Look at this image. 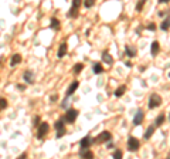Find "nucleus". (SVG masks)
I'll use <instances>...</instances> for the list:
<instances>
[{
	"label": "nucleus",
	"instance_id": "nucleus-38",
	"mask_svg": "<svg viewBox=\"0 0 170 159\" xmlns=\"http://www.w3.org/2000/svg\"><path fill=\"white\" fill-rule=\"evenodd\" d=\"M169 119H170V115H169Z\"/></svg>",
	"mask_w": 170,
	"mask_h": 159
},
{
	"label": "nucleus",
	"instance_id": "nucleus-26",
	"mask_svg": "<svg viewBox=\"0 0 170 159\" xmlns=\"http://www.w3.org/2000/svg\"><path fill=\"white\" fill-rule=\"evenodd\" d=\"M145 3H146V0H139L138 4H136V11H142V9H143Z\"/></svg>",
	"mask_w": 170,
	"mask_h": 159
},
{
	"label": "nucleus",
	"instance_id": "nucleus-13",
	"mask_svg": "<svg viewBox=\"0 0 170 159\" xmlns=\"http://www.w3.org/2000/svg\"><path fill=\"white\" fill-rule=\"evenodd\" d=\"M21 63V55L20 54H13L11 55V60H10V67H16L17 64Z\"/></svg>",
	"mask_w": 170,
	"mask_h": 159
},
{
	"label": "nucleus",
	"instance_id": "nucleus-34",
	"mask_svg": "<svg viewBox=\"0 0 170 159\" xmlns=\"http://www.w3.org/2000/svg\"><path fill=\"white\" fill-rule=\"evenodd\" d=\"M145 70H146V67H143V66H142V67H139V71H140V72H143Z\"/></svg>",
	"mask_w": 170,
	"mask_h": 159
},
{
	"label": "nucleus",
	"instance_id": "nucleus-22",
	"mask_svg": "<svg viewBox=\"0 0 170 159\" xmlns=\"http://www.w3.org/2000/svg\"><path fill=\"white\" fill-rule=\"evenodd\" d=\"M126 91V85H121V87H118L115 90V97H122L123 94Z\"/></svg>",
	"mask_w": 170,
	"mask_h": 159
},
{
	"label": "nucleus",
	"instance_id": "nucleus-5",
	"mask_svg": "<svg viewBox=\"0 0 170 159\" xmlns=\"http://www.w3.org/2000/svg\"><path fill=\"white\" fill-rule=\"evenodd\" d=\"M54 126H55V131H57V135H55V137H57V138H63L64 135H65V125H64V119L57 121V122L54 124Z\"/></svg>",
	"mask_w": 170,
	"mask_h": 159
},
{
	"label": "nucleus",
	"instance_id": "nucleus-20",
	"mask_svg": "<svg viewBox=\"0 0 170 159\" xmlns=\"http://www.w3.org/2000/svg\"><path fill=\"white\" fill-rule=\"evenodd\" d=\"M50 27L53 28V30H58V28H60V20L57 19V17H53V19H51Z\"/></svg>",
	"mask_w": 170,
	"mask_h": 159
},
{
	"label": "nucleus",
	"instance_id": "nucleus-18",
	"mask_svg": "<svg viewBox=\"0 0 170 159\" xmlns=\"http://www.w3.org/2000/svg\"><path fill=\"white\" fill-rule=\"evenodd\" d=\"M154 131H156V126H154V125L149 126L148 129H146V132H145V139H150V137L154 134Z\"/></svg>",
	"mask_w": 170,
	"mask_h": 159
},
{
	"label": "nucleus",
	"instance_id": "nucleus-10",
	"mask_svg": "<svg viewBox=\"0 0 170 159\" xmlns=\"http://www.w3.org/2000/svg\"><path fill=\"white\" fill-rule=\"evenodd\" d=\"M125 53H126L128 57L132 58V57L136 55V47H135V46H126V47H125Z\"/></svg>",
	"mask_w": 170,
	"mask_h": 159
},
{
	"label": "nucleus",
	"instance_id": "nucleus-15",
	"mask_svg": "<svg viewBox=\"0 0 170 159\" xmlns=\"http://www.w3.org/2000/svg\"><path fill=\"white\" fill-rule=\"evenodd\" d=\"M23 78L27 84H34V78H33V72L31 71H24L23 74Z\"/></svg>",
	"mask_w": 170,
	"mask_h": 159
},
{
	"label": "nucleus",
	"instance_id": "nucleus-39",
	"mask_svg": "<svg viewBox=\"0 0 170 159\" xmlns=\"http://www.w3.org/2000/svg\"><path fill=\"white\" fill-rule=\"evenodd\" d=\"M169 77H170V74H169Z\"/></svg>",
	"mask_w": 170,
	"mask_h": 159
},
{
	"label": "nucleus",
	"instance_id": "nucleus-6",
	"mask_svg": "<svg viewBox=\"0 0 170 159\" xmlns=\"http://www.w3.org/2000/svg\"><path fill=\"white\" fill-rule=\"evenodd\" d=\"M139 146H140V143H139V141L135 137H130L128 139V149H129L130 152H136L139 149Z\"/></svg>",
	"mask_w": 170,
	"mask_h": 159
},
{
	"label": "nucleus",
	"instance_id": "nucleus-35",
	"mask_svg": "<svg viewBox=\"0 0 170 159\" xmlns=\"http://www.w3.org/2000/svg\"><path fill=\"white\" fill-rule=\"evenodd\" d=\"M125 66H126V67H129V68H130V67H132V63H129V61H126V63H125Z\"/></svg>",
	"mask_w": 170,
	"mask_h": 159
},
{
	"label": "nucleus",
	"instance_id": "nucleus-1",
	"mask_svg": "<svg viewBox=\"0 0 170 159\" xmlns=\"http://www.w3.org/2000/svg\"><path fill=\"white\" fill-rule=\"evenodd\" d=\"M162 105V97L159 94H152L150 98H149V108L153 110V108H157Z\"/></svg>",
	"mask_w": 170,
	"mask_h": 159
},
{
	"label": "nucleus",
	"instance_id": "nucleus-7",
	"mask_svg": "<svg viewBox=\"0 0 170 159\" xmlns=\"http://www.w3.org/2000/svg\"><path fill=\"white\" fill-rule=\"evenodd\" d=\"M145 118V114H143V111L142 110H138L136 111V114H135V118H133V125H140L142 124V121H143Z\"/></svg>",
	"mask_w": 170,
	"mask_h": 159
},
{
	"label": "nucleus",
	"instance_id": "nucleus-14",
	"mask_svg": "<svg viewBox=\"0 0 170 159\" xmlns=\"http://www.w3.org/2000/svg\"><path fill=\"white\" fill-rule=\"evenodd\" d=\"M159 51H160V44L157 43V41H153L152 46H150V53H152V55H157Z\"/></svg>",
	"mask_w": 170,
	"mask_h": 159
},
{
	"label": "nucleus",
	"instance_id": "nucleus-32",
	"mask_svg": "<svg viewBox=\"0 0 170 159\" xmlns=\"http://www.w3.org/2000/svg\"><path fill=\"white\" fill-rule=\"evenodd\" d=\"M17 88H19V90H21V91H23V90H24V85H21V84H19V85H17Z\"/></svg>",
	"mask_w": 170,
	"mask_h": 159
},
{
	"label": "nucleus",
	"instance_id": "nucleus-28",
	"mask_svg": "<svg viewBox=\"0 0 170 159\" xmlns=\"http://www.w3.org/2000/svg\"><path fill=\"white\" fill-rule=\"evenodd\" d=\"M122 151H119V149H116V151H115V152H113V155H112V156H113V158H116V159H119V158H122Z\"/></svg>",
	"mask_w": 170,
	"mask_h": 159
},
{
	"label": "nucleus",
	"instance_id": "nucleus-21",
	"mask_svg": "<svg viewBox=\"0 0 170 159\" xmlns=\"http://www.w3.org/2000/svg\"><path fill=\"white\" fill-rule=\"evenodd\" d=\"M160 28H162L163 31H166L167 28H170V16H167L165 20L162 22V26H160Z\"/></svg>",
	"mask_w": 170,
	"mask_h": 159
},
{
	"label": "nucleus",
	"instance_id": "nucleus-16",
	"mask_svg": "<svg viewBox=\"0 0 170 159\" xmlns=\"http://www.w3.org/2000/svg\"><path fill=\"white\" fill-rule=\"evenodd\" d=\"M80 155L82 158H94V152H91L88 148H81Z\"/></svg>",
	"mask_w": 170,
	"mask_h": 159
},
{
	"label": "nucleus",
	"instance_id": "nucleus-29",
	"mask_svg": "<svg viewBox=\"0 0 170 159\" xmlns=\"http://www.w3.org/2000/svg\"><path fill=\"white\" fill-rule=\"evenodd\" d=\"M38 124H40V116H34V119H33V125L34 126H38Z\"/></svg>",
	"mask_w": 170,
	"mask_h": 159
},
{
	"label": "nucleus",
	"instance_id": "nucleus-11",
	"mask_svg": "<svg viewBox=\"0 0 170 159\" xmlns=\"http://www.w3.org/2000/svg\"><path fill=\"white\" fill-rule=\"evenodd\" d=\"M78 85H80V82L78 81H74V82H71V85L68 87V90H67V97H69V95H72V94L75 93V90L78 88Z\"/></svg>",
	"mask_w": 170,
	"mask_h": 159
},
{
	"label": "nucleus",
	"instance_id": "nucleus-36",
	"mask_svg": "<svg viewBox=\"0 0 170 159\" xmlns=\"http://www.w3.org/2000/svg\"><path fill=\"white\" fill-rule=\"evenodd\" d=\"M167 1H170V0H159V3H167Z\"/></svg>",
	"mask_w": 170,
	"mask_h": 159
},
{
	"label": "nucleus",
	"instance_id": "nucleus-30",
	"mask_svg": "<svg viewBox=\"0 0 170 159\" xmlns=\"http://www.w3.org/2000/svg\"><path fill=\"white\" fill-rule=\"evenodd\" d=\"M148 30H150V31H154V30H156V24H154V23H150V24H148Z\"/></svg>",
	"mask_w": 170,
	"mask_h": 159
},
{
	"label": "nucleus",
	"instance_id": "nucleus-24",
	"mask_svg": "<svg viewBox=\"0 0 170 159\" xmlns=\"http://www.w3.org/2000/svg\"><path fill=\"white\" fill-rule=\"evenodd\" d=\"M7 105H9V102H7V99L1 97V98H0V111L6 110V108H7Z\"/></svg>",
	"mask_w": 170,
	"mask_h": 159
},
{
	"label": "nucleus",
	"instance_id": "nucleus-9",
	"mask_svg": "<svg viewBox=\"0 0 170 159\" xmlns=\"http://www.w3.org/2000/svg\"><path fill=\"white\" fill-rule=\"evenodd\" d=\"M94 142V141H92V138L89 137V135H86V137L85 138H82V139H81V148H89V145L91 143Z\"/></svg>",
	"mask_w": 170,
	"mask_h": 159
},
{
	"label": "nucleus",
	"instance_id": "nucleus-31",
	"mask_svg": "<svg viewBox=\"0 0 170 159\" xmlns=\"http://www.w3.org/2000/svg\"><path fill=\"white\" fill-rule=\"evenodd\" d=\"M72 4L78 6V7H80V6H81V0H72Z\"/></svg>",
	"mask_w": 170,
	"mask_h": 159
},
{
	"label": "nucleus",
	"instance_id": "nucleus-4",
	"mask_svg": "<svg viewBox=\"0 0 170 159\" xmlns=\"http://www.w3.org/2000/svg\"><path fill=\"white\" fill-rule=\"evenodd\" d=\"M111 138H112L111 132L104 131V132H101V134H99L95 139H92V141H94L95 143H102V142H108V141H111Z\"/></svg>",
	"mask_w": 170,
	"mask_h": 159
},
{
	"label": "nucleus",
	"instance_id": "nucleus-2",
	"mask_svg": "<svg viewBox=\"0 0 170 159\" xmlns=\"http://www.w3.org/2000/svg\"><path fill=\"white\" fill-rule=\"evenodd\" d=\"M48 131H50V125H48L47 122H41V124H38L37 138H38V139H42V138L48 134Z\"/></svg>",
	"mask_w": 170,
	"mask_h": 159
},
{
	"label": "nucleus",
	"instance_id": "nucleus-25",
	"mask_svg": "<svg viewBox=\"0 0 170 159\" xmlns=\"http://www.w3.org/2000/svg\"><path fill=\"white\" fill-rule=\"evenodd\" d=\"M82 68H84V66H82L81 63H78V64L74 66V70H72V71H74V74H80V72L82 71Z\"/></svg>",
	"mask_w": 170,
	"mask_h": 159
},
{
	"label": "nucleus",
	"instance_id": "nucleus-23",
	"mask_svg": "<svg viewBox=\"0 0 170 159\" xmlns=\"http://www.w3.org/2000/svg\"><path fill=\"white\" fill-rule=\"evenodd\" d=\"M92 70H94V72H95V74H101V72H104V67H102L101 63H95Z\"/></svg>",
	"mask_w": 170,
	"mask_h": 159
},
{
	"label": "nucleus",
	"instance_id": "nucleus-3",
	"mask_svg": "<svg viewBox=\"0 0 170 159\" xmlns=\"http://www.w3.org/2000/svg\"><path fill=\"white\" fill-rule=\"evenodd\" d=\"M78 116V111L77 110H68L64 115V122H68V124H74V121Z\"/></svg>",
	"mask_w": 170,
	"mask_h": 159
},
{
	"label": "nucleus",
	"instance_id": "nucleus-19",
	"mask_svg": "<svg viewBox=\"0 0 170 159\" xmlns=\"http://www.w3.org/2000/svg\"><path fill=\"white\" fill-rule=\"evenodd\" d=\"M165 119H166L165 114H160V115L156 118V121H154V126H162L165 124Z\"/></svg>",
	"mask_w": 170,
	"mask_h": 159
},
{
	"label": "nucleus",
	"instance_id": "nucleus-33",
	"mask_svg": "<svg viewBox=\"0 0 170 159\" xmlns=\"http://www.w3.org/2000/svg\"><path fill=\"white\" fill-rule=\"evenodd\" d=\"M57 98H58L57 95H53V97H51V98H50V99H51V102H54V101H55V99H57Z\"/></svg>",
	"mask_w": 170,
	"mask_h": 159
},
{
	"label": "nucleus",
	"instance_id": "nucleus-12",
	"mask_svg": "<svg viewBox=\"0 0 170 159\" xmlns=\"http://www.w3.org/2000/svg\"><path fill=\"white\" fill-rule=\"evenodd\" d=\"M102 60H104V63L109 64V66L113 64V58H112V55L109 54L108 51H104V53H102Z\"/></svg>",
	"mask_w": 170,
	"mask_h": 159
},
{
	"label": "nucleus",
	"instance_id": "nucleus-27",
	"mask_svg": "<svg viewBox=\"0 0 170 159\" xmlns=\"http://www.w3.org/2000/svg\"><path fill=\"white\" fill-rule=\"evenodd\" d=\"M94 4H95V0H84V6L86 7V9L92 7Z\"/></svg>",
	"mask_w": 170,
	"mask_h": 159
},
{
	"label": "nucleus",
	"instance_id": "nucleus-8",
	"mask_svg": "<svg viewBox=\"0 0 170 159\" xmlns=\"http://www.w3.org/2000/svg\"><path fill=\"white\" fill-rule=\"evenodd\" d=\"M67 50H68V46H67V43L64 41V43H61V46H60L58 49V53H57V57L58 58H63L64 55L67 54Z\"/></svg>",
	"mask_w": 170,
	"mask_h": 159
},
{
	"label": "nucleus",
	"instance_id": "nucleus-17",
	"mask_svg": "<svg viewBox=\"0 0 170 159\" xmlns=\"http://www.w3.org/2000/svg\"><path fill=\"white\" fill-rule=\"evenodd\" d=\"M78 9H80V7H78V6H71V9H69V11H68V17H71V19H72V17H78V14H80V13H78Z\"/></svg>",
	"mask_w": 170,
	"mask_h": 159
},
{
	"label": "nucleus",
	"instance_id": "nucleus-37",
	"mask_svg": "<svg viewBox=\"0 0 170 159\" xmlns=\"http://www.w3.org/2000/svg\"><path fill=\"white\" fill-rule=\"evenodd\" d=\"M169 158H170V152H169Z\"/></svg>",
	"mask_w": 170,
	"mask_h": 159
}]
</instances>
